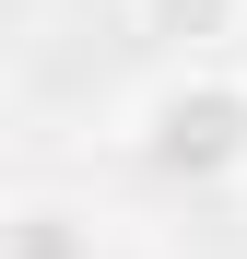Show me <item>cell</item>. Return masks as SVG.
Listing matches in <instances>:
<instances>
[{"label":"cell","mask_w":247,"mask_h":259,"mask_svg":"<svg viewBox=\"0 0 247 259\" xmlns=\"http://www.w3.org/2000/svg\"><path fill=\"white\" fill-rule=\"evenodd\" d=\"M118 142H130L153 177H177V189H235L247 177V71L235 59L153 71L141 95L118 106Z\"/></svg>","instance_id":"obj_1"},{"label":"cell","mask_w":247,"mask_h":259,"mask_svg":"<svg viewBox=\"0 0 247 259\" xmlns=\"http://www.w3.org/2000/svg\"><path fill=\"white\" fill-rule=\"evenodd\" d=\"M130 24L165 35L177 59H224V35L247 24V0H130Z\"/></svg>","instance_id":"obj_3"},{"label":"cell","mask_w":247,"mask_h":259,"mask_svg":"<svg viewBox=\"0 0 247 259\" xmlns=\"http://www.w3.org/2000/svg\"><path fill=\"white\" fill-rule=\"evenodd\" d=\"M0 259H106V224L59 189H12L0 200Z\"/></svg>","instance_id":"obj_2"}]
</instances>
